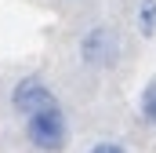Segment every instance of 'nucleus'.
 Listing matches in <instances>:
<instances>
[{
  "instance_id": "423d86ee",
  "label": "nucleus",
  "mask_w": 156,
  "mask_h": 153,
  "mask_svg": "<svg viewBox=\"0 0 156 153\" xmlns=\"http://www.w3.org/2000/svg\"><path fill=\"white\" fill-rule=\"evenodd\" d=\"M87 153H127L120 142H98V146H91Z\"/></svg>"
},
{
  "instance_id": "39448f33",
  "label": "nucleus",
  "mask_w": 156,
  "mask_h": 153,
  "mask_svg": "<svg viewBox=\"0 0 156 153\" xmlns=\"http://www.w3.org/2000/svg\"><path fill=\"white\" fill-rule=\"evenodd\" d=\"M138 110H142V117H145V124H156V80H149V84H145Z\"/></svg>"
},
{
  "instance_id": "20e7f679",
  "label": "nucleus",
  "mask_w": 156,
  "mask_h": 153,
  "mask_svg": "<svg viewBox=\"0 0 156 153\" xmlns=\"http://www.w3.org/2000/svg\"><path fill=\"white\" fill-rule=\"evenodd\" d=\"M138 29H142V37H153L156 33V0H142V7H138Z\"/></svg>"
},
{
  "instance_id": "f03ea898",
  "label": "nucleus",
  "mask_w": 156,
  "mask_h": 153,
  "mask_svg": "<svg viewBox=\"0 0 156 153\" xmlns=\"http://www.w3.org/2000/svg\"><path fill=\"white\" fill-rule=\"evenodd\" d=\"M11 106L29 120V117L44 113V110H55L58 102H55L51 88H47L40 76H22V80L15 84V91H11Z\"/></svg>"
},
{
  "instance_id": "f257e3e1",
  "label": "nucleus",
  "mask_w": 156,
  "mask_h": 153,
  "mask_svg": "<svg viewBox=\"0 0 156 153\" xmlns=\"http://www.w3.org/2000/svg\"><path fill=\"white\" fill-rule=\"evenodd\" d=\"M26 139H29L40 153H58V150H66V142H69L66 113L55 106V110H44V113L29 117V120H26Z\"/></svg>"
},
{
  "instance_id": "7ed1b4c3",
  "label": "nucleus",
  "mask_w": 156,
  "mask_h": 153,
  "mask_svg": "<svg viewBox=\"0 0 156 153\" xmlns=\"http://www.w3.org/2000/svg\"><path fill=\"white\" fill-rule=\"evenodd\" d=\"M80 58L87 66H113L116 62V37L105 29V26H94L87 29L80 40Z\"/></svg>"
}]
</instances>
